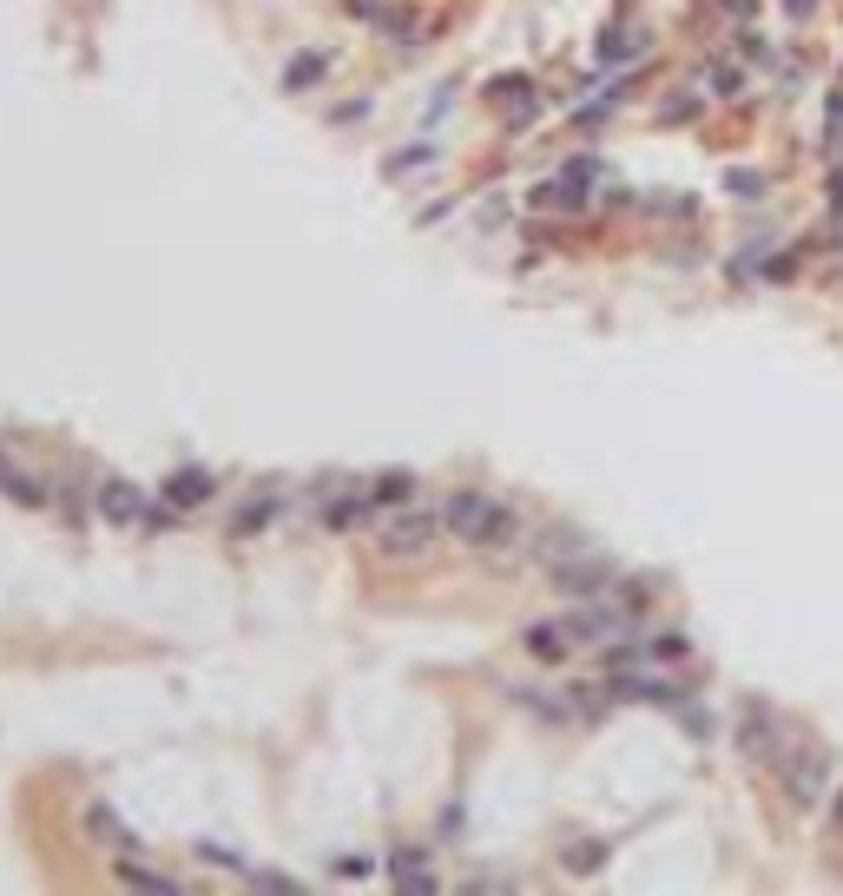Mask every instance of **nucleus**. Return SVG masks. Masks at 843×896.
Returning <instances> with one entry per match:
<instances>
[{
    "instance_id": "10",
    "label": "nucleus",
    "mask_w": 843,
    "mask_h": 896,
    "mask_svg": "<svg viewBox=\"0 0 843 896\" xmlns=\"http://www.w3.org/2000/svg\"><path fill=\"white\" fill-rule=\"evenodd\" d=\"M409 488H415V482H409L402 468H389V475L369 488V501H376V508H396V501H409Z\"/></svg>"
},
{
    "instance_id": "16",
    "label": "nucleus",
    "mask_w": 843,
    "mask_h": 896,
    "mask_svg": "<svg viewBox=\"0 0 843 896\" xmlns=\"http://www.w3.org/2000/svg\"><path fill=\"white\" fill-rule=\"evenodd\" d=\"M838 831H843V798H838Z\"/></svg>"
},
{
    "instance_id": "7",
    "label": "nucleus",
    "mask_w": 843,
    "mask_h": 896,
    "mask_svg": "<svg viewBox=\"0 0 843 896\" xmlns=\"http://www.w3.org/2000/svg\"><path fill=\"white\" fill-rule=\"evenodd\" d=\"M488 99H495V106H514V119H521V125L534 119V86H528V79H495V86H488Z\"/></svg>"
},
{
    "instance_id": "14",
    "label": "nucleus",
    "mask_w": 843,
    "mask_h": 896,
    "mask_svg": "<svg viewBox=\"0 0 843 896\" xmlns=\"http://www.w3.org/2000/svg\"><path fill=\"white\" fill-rule=\"evenodd\" d=\"M745 752H752V759H758V752H772V719H758V712L745 719Z\"/></svg>"
},
{
    "instance_id": "2",
    "label": "nucleus",
    "mask_w": 843,
    "mask_h": 896,
    "mask_svg": "<svg viewBox=\"0 0 843 896\" xmlns=\"http://www.w3.org/2000/svg\"><path fill=\"white\" fill-rule=\"evenodd\" d=\"M778 765H785L791 805H798V811H818L824 792H831V759H824V752H791V759H778Z\"/></svg>"
},
{
    "instance_id": "13",
    "label": "nucleus",
    "mask_w": 843,
    "mask_h": 896,
    "mask_svg": "<svg viewBox=\"0 0 843 896\" xmlns=\"http://www.w3.org/2000/svg\"><path fill=\"white\" fill-rule=\"evenodd\" d=\"M0 488H13L20 501H46V495H40V482H26V475H13V462H7V455H0Z\"/></svg>"
},
{
    "instance_id": "11",
    "label": "nucleus",
    "mask_w": 843,
    "mask_h": 896,
    "mask_svg": "<svg viewBox=\"0 0 843 896\" xmlns=\"http://www.w3.org/2000/svg\"><path fill=\"white\" fill-rule=\"evenodd\" d=\"M389 877H396V884H402V891H429V884H435V877H429V864H422V858H415V851H402V858H396V871H389Z\"/></svg>"
},
{
    "instance_id": "12",
    "label": "nucleus",
    "mask_w": 843,
    "mask_h": 896,
    "mask_svg": "<svg viewBox=\"0 0 843 896\" xmlns=\"http://www.w3.org/2000/svg\"><path fill=\"white\" fill-rule=\"evenodd\" d=\"M640 46H646V33H607V40H600V59L613 66V59H626V53H640Z\"/></svg>"
},
{
    "instance_id": "9",
    "label": "nucleus",
    "mask_w": 843,
    "mask_h": 896,
    "mask_svg": "<svg viewBox=\"0 0 843 896\" xmlns=\"http://www.w3.org/2000/svg\"><path fill=\"white\" fill-rule=\"evenodd\" d=\"M323 66H330V53H297V59H290V73H284V86H290V92H303V86H317V79H323Z\"/></svg>"
},
{
    "instance_id": "3",
    "label": "nucleus",
    "mask_w": 843,
    "mask_h": 896,
    "mask_svg": "<svg viewBox=\"0 0 843 896\" xmlns=\"http://www.w3.org/2000/svg\"><path fill=\"white\" fill-rule=\"evenodd\" d=\"M554 580H561V594H574V600H594V594H607L613 587V561H561L554 567Z\"/></svg>"
},
{
    "instance_id": "5",
    "label": "nucleus",
    "mask_w": 843,
    "mask_h": 896,
    "mask_svg": "<svg viewBox=\"0 0 843 896\" xmlns=\"http://www.w3.org/2000/svg\"><path fill=\"white\" fill-rule=\"evenodd\" d=\"M165 495H171V508H198V501H211V495H218V482H211L204 468H178V475L165 482Z\"/></svg>"
},
{
    "instance_id": "15",
    "label": "nucleus",
    "mask_w": 843,
    "mask_h": 896,
    "mask_svg": "<svg viewBox=\"0 0 843 896\" xmlns=\"http://www.w3.org/2000/svg\"><path fill=\"white\" fill-rule=\"evenodd\" d=\"M429 158H435V152H429V145H409V152H396V158H389V165H382V172H389V178H396V172H409V165H429Z\"/></svg>"
},
{
    "instance_id": "8",
    "label": "nucleus",
    "mask_w": 843,
    "mask_h": 896,
    "mask_svg": "<svg viewBox=\"0 0 843 896\" xmlns=\"http://www.w3.org/2000/svg\"><path fill=\"white\" fill-rule=\"evenodd\" d=\"M567 646H574L567 620H561V627H528V653H534V660H567Z\"/></svg>"
},
{
    "instance_id": "6",
    "label": "nucleus",
    "mask_w": 843,
    "mask_h": 896,
    "mask_svg": "<svg viewBox=\"0 0 843 896\" xmlns=\"http://www.w3.org/2000/svg\"><path fill=\"white\" fill-rule=\"evenodd\" d=\"M99 515H106V521H138L145 501H138L132 482H106V488H99Z\"/></svg>"
},
{
    "instance_id": "4",
    "label": "nucleus",
    "mask_w": 843,
    "mask_h": 896,
    "mask_svg": "<svg viewBox=\"0 0 843 896\" xmlns=\"http://www.w3.org/2000/svg\"><path fill=\"white\" fill-rule=\"evenodd\" d=\"M435 528H442L435 515H422V508H409V515H396V521H389V547H402V554H415V547H429V541H435Z\"/></svg>"
},
{
    "instance_id": "1",
    "label": "nucleus",
    "mask_w": 843,
    "mask_h": 896,
    "mask_svg": "<svg viewBox=\"0 0 843 896\" xmlns=\"http://www.w3.org/2000/svg\"><path fill=\"white\" fill-rule=\"evenodd\" d=\"M448 534H462V541H475V547H501V541H514V515L508 508H495L488 495H448Z\"/></svg>"
}]
</instances>
